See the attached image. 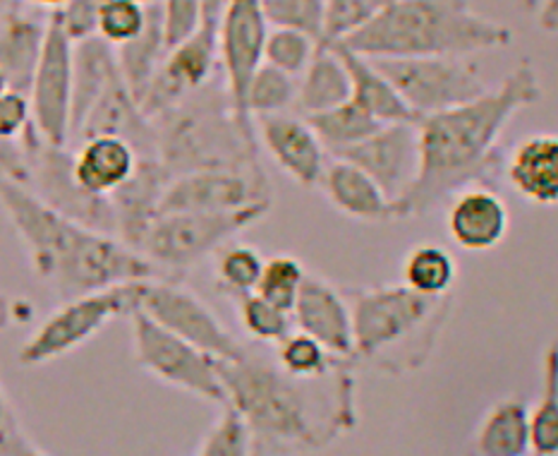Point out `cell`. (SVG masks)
Returning a JSON list of instances; mask_svg holds the SVG:
<instances>
[{
	"instance_id": "26",
	"label": "cell",
	"mask_w": 558,
	"mask_h": 456,
	"mask_svg": "<svg viewBox=\"0 0 558 456\" xmlns=\"http://www.w3.org/2000/svg\"><path fill=\"white\" fill-rule=\"evenodd\" d=\"M341 56L343 65L350 77V101H355L360 108L379 120L381 125L391 123H417V118L410 113V108L400 99L393 84L384 77V72L374 65V60L357 56L348 48L331 46Z\"/></svg>"
},
{
	"instance_id": "42",
	"label": "cell",
	"mask_w": 558,
	"mask_h": 456,
	"mask_svg": "<svg viewBox=\"0 0 558 456\" xmlns=\"http://www.w3.org/2000/svg\"><path fill=\"white\" fill-rule=\"evenodd\" d=\"M197 456H252L245 420L228 401L221 404V416L206 432Z\"/></svg>"
},
{
	"instance_id": "6",
	"label": "cell",
	"mask_w": 558,
	"mask_h": 456,
	"mask_svg": "<svg viewBox=\"0 0 558 456\" xmlns=\"http://www.w3.org/2000/svg\"><path fill=\"white\" fill-rule=\"evenodd\" d=\"M156 159L171 178L206 168H259V140L238 120L223 77H214L149 118Z\"/></svg>"
},
{
	"instance_id": "54",
	"label": "cell",
	"mask_w": 558,
	"mask_h": 456,
	"mask_svg": "<svg viewBox=\"0 0 558 456\" xmlns=\"http://www.w3.org/2000/svg\"><path fill=\"white\" fill-rule=\"evenodd\" d=\"M142 5H154V3H161V0H137Z\"/></svg>"
},
{
	"instance_id": "51",
	"label": "cell",
	"mask_w": 558,
	"mask_h": 456,
	"mask_svg": "<svg viewBox=\"0 0 558 456\" xmlns=\"http://www.w3.org/2000/svg\"><path fill=\"white\" fill-rule=\"evenodd\" d=\"M539 3H542V0H515V5L523 12H527V15H535V10L539 8Z\"/></svg>"
},
{
	"instance_id": "22",
	"label": "cell",
	"mask_w": 558,
	"mask_h": 456,
	"mask_svg": "<svg viewBox=\"0 0 558 456\" xmlns=\"http://www.w3.org/2000/svg\"><path fill=\"white\" fill-rule=\"evenodd\" d=\"M319 185H324L326 200L343 216H350V219L367 224H386L400 219L398 207L384 195L381 188L350 161L336 159L333 156V161L326 164Z\"/></svg>"
},
{
	"instance_id": "50",
	"label": "cell",
	"mask_w": 558,
	"mask_h": 456,
	"mask_svg": "<svg viewBox=\"0 0 558 456\" xmlns=\"http://www.w3.org/2000/svg\"><path fill=\"white\" fill-rule=\"evenodd\" d=\"M20 3L29 5V8H36V10H48V15H51V12L63 8L68 0H20Z\"/></svg>"
},
{
	"instance_id": "43",
	"label": "cell",
	"mask_w": 558,
	"mask_h": 456,
	"mask_svg": "<svg viewBox=\"0 0 558 456\" xmlns=\"http://www.w3.org/2000/svg\"><path fill=\"white\" fill-rule=\"evenodd\" d=\"M32 132L29 96L15 89L0 94V142H22Z\"/></svg>"
},
{
	"instance_id": "30",
	"label": "cell",
	"mask_w": 558,
	"mask_h": 456,
	"mask_svg": "<svg viewBox=\"0 0 558 456\" xmlns=\"http://www.w3.org/2000/svg\"><path fill=\"white\" fill-rule=\"evenodd\" d=\"M305 120L329 156L341 154L381 128L379 120H374L365 108H360L350 99L329 108V111L305 116Z\"/></svg>"
},
{
	"instance_id": "46",
	"label": "cell",
	"mask_w": 558,
	"mask_h": 456,
	"mask_svg": "<svg viewBox=\"0 0 558 456\" xmlns=\"http://www.w3.org/2000/svg\"><path fill=\"white\" fill-rule=\"evenodd\" d=\"M0 178H12L24 183L27 178V152L22 142H0Z\"/></svg>"
},
{
	"instance_id": "28",
	"label": "cell",
	"mask_w": 558,
	"mask_h": 456,
	"mask_svg": "<svg viewBox=\"0 0 558 456\" xmlns=\"http://www.w3.org/2000/svg\"><path fill=\"white\" fill-rule=\"evenodd\" d=\"M477 456H530V406L508 396L489 408L475 437Z\"/></svg>"
},
{
	"instance_id": "25",
	"label": "cell",
	"mask_w": 558,
	"mask_h": 456,
	"mask_svg": "<svg viewBox=\"0 0 558 456\" xmlns=\"http://www.w3.org/2000/svg\"><path fill=\"white\" fill-rule=\"evenodd\" d=\"M120 75L116 48L106 44L101 36H89L72 44V118H70V140L80 128L82 118L87 116L94 101L113 77Z\"/></svg>"
},
{
	"instance_id": "16",
	"label": "cell",
	"mask_w": 558,
	"mask_h": 456,
	"mask_svg": "<svg viewBox=\"0 0 558 456\" xmlns=\"http://www.w3.org/2000/svg\"><path fill=\"white\" fill-rule=\"evenodd\" d=\"M298 332L312 336L336 358L353 360V320L348 298L331 281L317 274H305L298 298L290 310Z\"/></svg>"
},
{
	"instance_id": "11",
	"label": "cell",
	"mask_w": 558,
	"mask_h": 456,
	"mask_svg": "<svg viewBox=\"0 0 558 456\" xmlns=\"http://www.w3.org/2000/svg\"><path fill=\"white\" fill-rule=\"evenodd\" d=\"M22 147L27 152V178L22 185H27L44 204L68 219L94 228V231L116 236L111 200L92 195L77 183L68 147H53L39 135L24 142Z\"/></svg>"
},
{
	"instance_id": "21",
	"label": "cell",
	"mask_w": 558,
	"mask_h": 456,
	"mask_svg": "<svg viewBox=\"0 0 558 456\" xmlns=\"http://www.w3.org/2000/svg\"><path fill=\"white\" fill-rule=\"evenodd\" d=\"M48 17H39L36 8L12 0L0 15V70L8 87L27 94L39 65L46 41Z\"/></svg>"
},
{
	"instance_id": "13",
	"label": "cell",
	"mask_w": 558,
	"mask_h": 456,
	"mask_svg": "<svg viewBox=\"0 0 558 456\" xmlns=\"http://www.w3.org/2000/svg\"><path fill=\"white\" fill-rule=\"evenodd\" d=\"M27 96L36 135L53 147H68L72 118V41L53 12L48 15L44 51Z\"/></svg>"
},
{
	"instance_id": "18",
	"label": "cell",
	"mask_w": 558,
	"mask_h": 456,
	"mask_svg": "<svg viewBox=\"0 0 558 456\" xmlns=\"http://www.w3.org/2000/svg\"><path fill=\"white\" fill-rule=\"evenodd\" d=\"M101 135L125 140L128 144H132V149L137 152V156H156L154 123L144 116L142 106L137 104L135 96L128 89L125 80L120 75L113 77L99 99L94 101L87 116L82 118V123L75 130L72 140L82 142Z\"/></svg>"
},
{
	"instance_id": "20",
	"label": "cell",
	"mask_w": 558,
	"mask_h": 456,
	"mask_svg": "<svg viewBox=\"0 0 558 456\" xmlns=\"http://www.w3.org/2000/svg\"><path fill=\"white\" fill-rule=\"evenodd\" d=\"M446 226L448 236L460 250L489 252L506 240L511 228V212L494 190L470 185L451 197Z\"/></svg>"
},
{
	"instance_id": "12",
	"label": "cell",
	"mask_w": 558,
	"mask_h": 456,
	"mask_svg": "<svg viewBox=\"0 0 558 456\" xmlns=\"http://www.w3.org/2000/svg\"><path fill=\"white\" fill-rule=\"evenodd\" d=\"M137 310L216 360H235L245 353V346L223 327L221 320L192 291L173 281L159 276L142 281Z\"/></svg>"
},
{
	"instance_id": "5",
	"label": "cell",
	"mask_w": 558,
	"mask_h": 456,
	"mask_svg": "<svg viewBox=\"0 0 558 456\" xmlns=\"http://www.w3.org/2000/svg\"><path fill=\"white\" fill-rule=\"evenodd\" d=\"M343 293L353 320V358L398 375L424 368L453 308L451 293L432 298L405 284Z\"/></svg>"
},
{
	"instance_id": "29",
	"label": "cell",
	"mask_w": 558,
	"mask_h": 456,
	"mask_svg": "<svg viewBox=\"0 0 558 456\" xmlns=\"http://www.w3.org/2000/svg\"><path fill=\"white\" fill-rule=\"evenodd\" d=\"M350 99V77L333 48H319L298 80L295 106L302 116L322 113Z\"/></svg>"
},
{
	"instance_id": "36",
	"label": "cell",
	"mask_w": 558,
	"mask_h": 456,
	"mask_svg": "<svg viewBox=\"0 0 558 456\" xmlns=\"http://www.w3.org/2000/svg\"><path fill=\"white\" fill-rule=\"evenodd\" d=\"M238 303V317L242 329H245L252 339L262 344H278L293 332V320L290 312L276 308L269 300H264L259 293H245L235 298Z\"/></svg>"
},
{
	"instance_id": "27",
	"label": "cell",
	"mask_w": 558,
	"mask_h": 456,
	"mask_svg": "<svg viewBox=\"0 0 558 456\" xmlns=\"http://www.w3.org/2000/svg\"><path fill=\"white\" fill-rule=\"evenodd\" d=\"M168 53L166 34H163V15L161 3L147 5V24L140 32L137 39H132L116 48V60L120 77L125 80L128 89L135 96L137 104L147 92L151 80L159 72L163 58Z\"/></svg>"
},
{
	"instance_id": "53",
	"label": "cell",
	"mask_w": 558,
	"mask_h": 456,
	"mask_svg": "<svg viewBox=\"0 0 558 456\" xmlns=\"http://www.w3.org/2000/svg\"><path fill=\"white\" fill-rule=\"evenodd\" d=\"M12 3V0H0V15H3V12H5V8Z\"/></svg>"
},
{
	"instance_id": "7",
	"label": "cell",
	"mask_w": 558,
	"mask_h": 456,
	"mask_svg": "<svg viewBox=\"0 0 558 456\" xmlns=\"http://www.w3.org/2000/svg\"><path fill=\"white\" fill-rule=\"evenodd\" d=\"M271 202L235 212H171L159 214L142 238L140 252L156 272L185 274L194 264L218 252L235 233L262 221Z\"/></svg>"
},
{
	"instance_id": "31",
	"label": "cell",
	"mask_w": 558,
	"mask_h": 456,
	"mask_svg": "<svg viewBox=\"0 0 558 456\" xmlns=\"http://www.w3.org/2000/svg\"><path fill=\"white\" fill-rule=\"evenodd\" d=\"M456 260L441 245L422 243L403 260V284L422 296H448L456 284Z\"/></svg>"
},
{
	"instance_id": "52",
	"label": "cell",
	"mask_w": 558,
	"mask_h": 456,
	"mask_svg": "<svg viewBox=\"0 0 558 456\" xmlns=\"http://www.w3.org/2000/svg\"><path fill=\"white\" fill-rule=\"evenodd\" d=\"M10 87H8V80H5V75H3V70H0V94L3 92H8Z\"/></svg>"
},
{
	"instance_id": "19",
	"label": "cell",
	"mask_w": 558,
	"mask_h": 456,
	"mask_svg": "<svg viewBox=\"0 0 558 456\" xmlns=\"http://www.w3.org/2000/svg\"><path fill=\"white\" fill-rule=\"evenodd\" d=\"M168 183H171V173L156 156H137L135 171L108 195L116 214V236L132 250L140 252L144 233L159 216Z\"/></svg>"
},
{
	"instance_id": "35",
	"label": "cell",
	"mask_w": 558,
	"mask_h": 456,
	"mask_svg": "<svg viewBox=\"0 0 558 456\" xmlns=\"http://www.w3.org/2000/svg\"><path fill=\"white\" fill-rule=\"evenodd\" d=\"M391 0H324V27L319 48L343 44L369 24Z\"/></svg>"
},
{
	"instance_id": "9",
	"label": "cell",
	"mask_w": 558,
	"mask_h": 456,
	"mask_svg": "<svg viewBox=\"0 0 558 456\" xmlns=\"http://www.w3.org/2000/svg\"><path fill=\"white\" fill-rule=\"evenodd\" d=\"M374 65L417 120L477 99L489 89L470 58H379Z\"/></svg>"
},
{
	"instance_id": "41",
	"label": "cell",
	"mask_w": 558,
	"mask_h": 456,
	"mask_svg": "<svg viewBox=\"0 0 558 456\" xmlns=\"http://www.w3.org/2000/svg\"><path fill=\"white\" fill-rule=\"evenodd\" d=\"M144 24H147V5L137 0H106L96 22V36L118 48L137 39Z\"/></svg>"
},
{
	"instance_id": "33",
	"label": "cell",
	"mask_w": 558,
	"mask_h": 456,
	"mask_svg": "<svg viewBox=\"0 0 558 456\" xmlns=\"http://www.w3.org/2000/svg\"><path fill=\"white\" fill-rule=\"evenodd\" d=\"M295 94H298V80L293 75H286V72L262 63L257 70H254V75L247 84L242 108H245L250 120L262 118V116L286 113L288 108L295 106Z\"/></svg>"
},
{
	"instance_id": "38",
	"label": "cell",
	"mask_w": 558,
	"mask_h": 456,
	"mask_svg": "<svg viewBox=\"0 0 558 456\" xmlns=\"http://www.w3.org/2000/svg\"><path fill=\"white\" fill-rule=\"evenodd\" d=\"M305 267H302L293 255H274L271 260H264L254 293H259L276 308L290 312L293 310L300 286L305 281Z\"/></svg>"
},
{
	"instance_id": "37",
	"label": "cell",
	"mask_w": 558,
	"mask_h": 456,
	"mask_svg": "<svg viewBox=\"0 0 558 456\" xmlns=\"http://www.w3.org/2000/svg\"><path fill=\"white\" fill-rule=\"evenodd\" d=\"M338 360L326 348L302 332H290L286 339L278 341L276 363L293 377H319L329 372Z\"/></svg>"
},
{
	"instance_id": "32",
	"label": "cell",
	"mask_w": 558,
	"mask_h": 456,
	"mask_svg": "<svg viewBox=\"0 0 558 456\" xmlns=\"http://www.w3.org/2000/svg\"><path fill=\"white\" fill-rule=\"evenodd\" d=\"M530 452L556 456L558 452V348L556 341L544 356V394L535 411H530Z\"/></svg>"
},
{
	"instance_id": "4",
	"label": "cell",
	"mask_w": 558,
	"mask_h": 456,
	"mask_svg": "<svg viewBox=\"0 0 558 456\" xmlns=\"http://www.w3.org/2000/svg\"><path fill=\"white\" fill-rule=\"evenodd\" d=\"M513 41L511 27L482 15L470 0H391L348 48L369 60L379 58H470Z\"/></svg>"
},
{
	"instance_id": "15",
	"label": "cell",
	"mask_w": 558,
	"mask_h": 456,
	"mask_svg": "<svg viewBox=\"0 0 558 456\" xmlns=\"http://www.w3.org/2000/svg\"><path fill=\"white\" fill-rule=\"evenodd\" d=\"M336 159L350 161L360 171H365L400 214V202L405 200L417 178V123L381 125L369 137L336 154Z\"/></svg>"
},
{
	"instance_id": "24",
	"label": "cell",
	"mask_w": 558,
	"mask_h": 456,
	"mask_svg": "<svg viewBox=\"0 0 558 456\" xmlns=\"http://www.w3.org/2000/svg\"><path fill=\"white\" fill-rule=\"evenodd\" d=\"M137 166V152L120 137L101 135L80 142L72 154V173L92 195L108 197L132 176Z\"/></svg>"
},
{
	"instance_id": "10",
	"label": "cell",
	"mask_w": 558,
	"mask_h": 456,
	"mask_svg": "<svg viewBox=\"0 0 558 456\" xmlns=\"http://www.w3.org/2000/svg\"><path fill=\"white\" fill-rule=\"evenodd\" d=\"M130 324L132 358L144 372L175 389L202 396L206 401L218 406L226 404V389L221 377H218L216 358L180 339L173 332L163 329L161 324H156L140 310L132 312Z\"/></svg>"
},
{
	"instance_id": "14",
	"label": "cell",
	"mask_w": 558,
	"mask_h": 456,
	"mask_svg": "<svg viewBox=\"0 0 558 456\" xmlns=\"http://www.w3.org/2000/svg\"><path fill=\"white\" fill-rule=\"evenodd\" d=\"M271 202V183L259 168H206L171 178L159 214L235 212Z\"/></svg>"
},
{
	"instance_id": "3",
	"label": "cell",
	"mask_w": 558,
	"mask_h": 456,
	"mask_svg": "<svg viewBox=\"0 0 558 456\" xmlns=\"http://www.w3.org/2000/svg\"><path fill=\"white\" fill-rule=\"evenodd\" d=\"M0 207L27 250L36 281L51 288L60 303L156 276L142 252L58 214L20 180L0 178Z\"/></svg>"
},
{
	"instance_id": "45",
	"label": "cell",
	"mask_w": 558,
	"mask_h": 456,
	"mask_svg": "<svg viewBox=\"0 0 558 456\" xmlns=\"http://www.w3.org/2000/svg\"><path fill=\"white\" fill-rule=\"evenodd\" d=\"M199 8L202 0H161L163 34L168 48L180 44L194 32L199 22Z\"/></svg>"
},
{
	"instance_id": "49",
	"label": "cell",
	"mask_w": 558,
	"mask_h": 456,
	"mask_svg": "<svg viewBox=\"0 0 558 456\" xmlns=\"http://www.w3.org/2000/svg\"><path fill=\"white\" fill-rule=\"evenodd\" d=\"M15 418H17V416H15V411H12V404H10V399H8L3 384H0V432H3Z\"/></svg>"
},
{
	"instance_id": "8",
	"label": "cell",
	"mask_w": 558,
	"mask_h": 456,
	"mask_svg": "<svg viewBox=\"0 0 558 456\" xmlns=\"http://www.w3.org/2000/svg\"><path fill=\"white\" fill-rule=\"evenodd\" d=\"M140 284L142 281L118 284L63 300L60 308L44 320L41 327L24 341L17 360L24 368H36L77 351L108 322L130 317L140 308Z\"/></svg>"
},
{
	"instance_id": "40",
	"label": "cell",
	"mask_w": 558,
	"mask_h": 456,
	"mask_svg": "<svg viewBox=\"0 0 558 456\" xmlns=\"http://www.w3.org/2000/svg\"><path fill=\"white\" fill-rule=\"evenodd\" d=\"M269 27L307 34L319 44L324 27V0H262Z\"/></svg>"
},
{
	"instance_id": "23",
	"label": "cell",
	"mask_w": 558,
	"mask_h": 456,
	"mask_svg": "<svg viewBox=\"0 0 558 456\" xmlns=\"http://www.w3.org/2000/svg\"><path fill=\"white\" fill-rule=\"evenodd\" d=\"M506 178L520 197L551 207L558 202V140L554 132L527 135L506 161Z\"/></svg>"
},
{
	"instance_id": "17",
	"label": "cell",
	"mask_w": 558,
	"mask_h": 456,
	"mask_svg": "<svg viewBox=\"0 0 558 456\" xmlns=\"http://www.w3.org/2000/svg\"><path fill=\"white\" fill-rule=\"evenodd\" d=\"M254 135L262 140L266 152L286 176L302 188H317L326 171V149L307 125L305 118L293 113H274L254 118Z\"/></svg>"
},
{
	"instance_id": "34",
	"label": "cell",
	"mask_w": 558,
	"mask_h": 456,
	"mask_svg": "<svg viewBox=\"0 0 558 456\" xmlns=\"http://www.w3.org/2000/svg\"><path fill=\"white\" fill-rule=\"evenodd\" d=\"M264 267V257L252 245H223L216 257V284L230 298H240L257 288L259 274Z\"/></svg>"
},
{
	"instance_id": "47",
	"label": "cell",
	"mask_w": 558,
	"mask_h": 456,
	"mask_svg": "<svg viewBox=\"0 0 558 456\" xmlns=\"http://www.w3.org/2000/svg\"><path fill=\"white\" fill-rule=\"evenodd\" d=\"M22 310H29V305H24L22 300L0 293V334H3L10 324L20 317Z\"/></svg>"
},
{
	"instance_id": "39",
	"label": "cell",
	"mask_w": 558,
	"mask_h": 456,
	"mask_svg": "<svg viewBox=\"0 0 558 456\" xmlns=\"http://www.w3.org/2000/svg\"><path fill=\"white\" fill-rule=\"evenodd\" d=\"M314 53H317V41L310 39L307 34L271 27L264 41L262 63L281 70L286 75L300 77Z\"/></svg>"
},
{
	"instance_id": "2",
	"label": "cell",
	"mask_w": 558,
	"mask_h": 456,
	"mask_svg": "<svg viewBox=\"0 0 558 456\" xmlns=\"http://www.w3.org/2000/svg\"><path fill=\"white\" fill-rule=\"evenodd\" d=\"M542 82L530 60L518 63L477 99L417 120L420 166L400 219L424 216L456 192L482 185L499 166V140L513 116L542 99Z\"/></svg>"
},
{
	"instance_id": "1",
	"label": "cell",
	"mask_w": 558,
	"mask_h": 456,
	"mask_svg": "<svg viewBox=\"0 0 558 456\" xmlns=\"http://www.w3.org/2000/svg\"><path fill=\"white\" fill-rule=\"evenodd\" d=\"M350 360L319 377H293L276 358L216 360L226 401L245 420L252 456H298L329 447L357 423Z\"/></svg>"
},
{
	"instance_id": "44",
	"label": "cell",
	"mask_w": 558,
	"mask_h": 456,
	"mask_svg": "<svg viewBox=\"0 0 558 456\" xmlns=\"http://www.w3.org/2000/svg\"><path fill=\"white\" fill-rule=\"evenodd\" d=\"M106 0H68L53 15L72 44L96 36V22Z\"/></svg>"
},
{
	"instance_id": "48",
	"label": "cell",
	"mask_w": 558,
	"mask_h": 456,
	"mask_svg": "<svg viewBox=\"0 0 558 456\" xmlns=\"http://www.w3.org/2000/svg\"><path fill=\"white\" fill-rule=\"evenodd\" d=\"M535 17L544 32L554 34L558 27V0H542L539 8L535 10Z\"/></svg>"
}]
</instances>
